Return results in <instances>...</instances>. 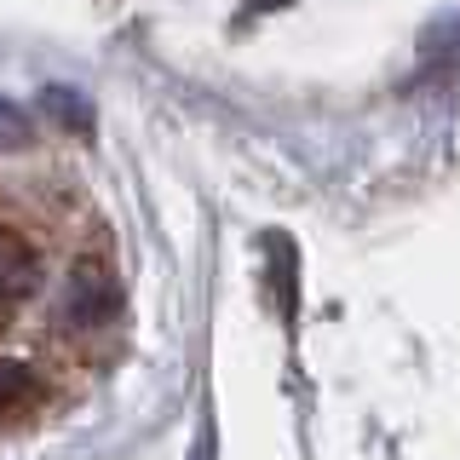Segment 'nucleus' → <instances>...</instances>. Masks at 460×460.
<instances>
[{"label":"nucleus","instance_id":"f257e3e1","mask_svg":"<svg viewBox=\"0 0 460 460\" xmlns=\"http://www.w3.org/2000/svg\"><path fill=\"white\" fill-rule=\"evenodd\" d=\"M29 402H35V374H29V363H0V420L23 414Z\"/></svg>","mask_w":460,"mask_h":460}]
</instances>
